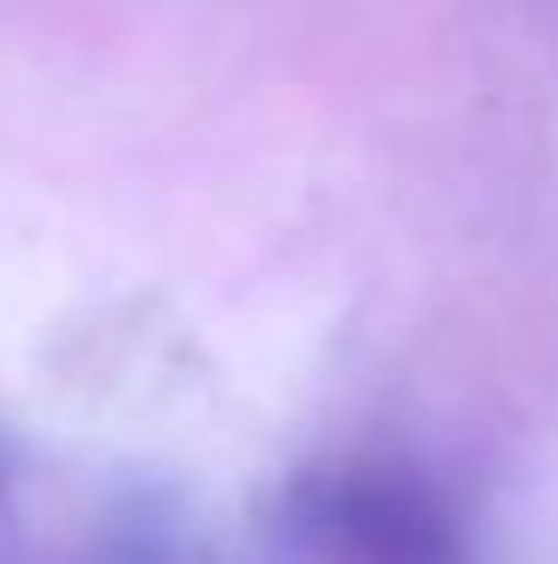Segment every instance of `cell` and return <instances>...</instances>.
<instances>
[{
	"label": "cell",
	"mask_w": 558,
	"mask_h": 564,
	"mask_svg": "<svg viewBox=\"0 0 558 564\" xmlns=\"http://www.w3.org/2000/svg\"><path fill=\"white\" fill-rule=\"evenodd\" d=\"M283 529L318 564H469L457 505L403 463L300 475L283 499Z\"/></svg>",
	"instance_id": "6da1fadb"
}]
</instances>
